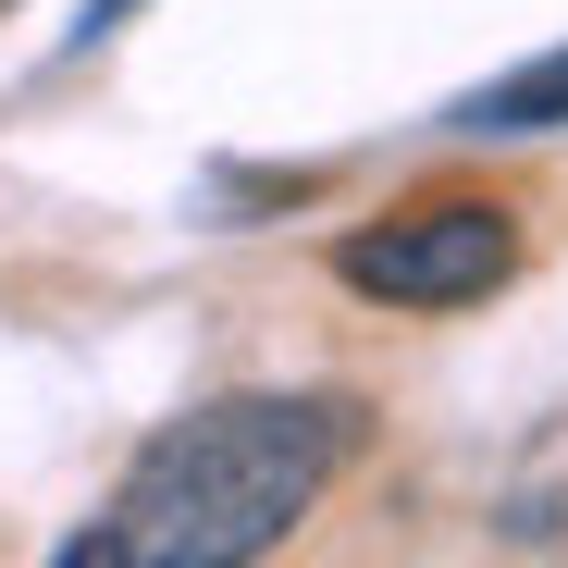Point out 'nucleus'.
<instances>
[{"instance_id": "423d86ee", "label": "nucleus", "mask_w": 568, "mask_h": 568, "mask_svg": "<svg viewBox=\"0 0 568 568\" xmlns=\"http://www.w3.org/2000/svg\"><path fill=\"white\" fill-rule=\"evenodd\" d=\"M0 13H13V0H0Z\"/></svg>"}, {"instance_id": "20e7f679", "label": "nucleus", "mask_w": 568, "mask_h": 568, "mask_svg": "<svg viewBox=\"0 0 568 568\" xmlns=\"http://www.w3.org/2000/svg\"><path fill=\"white\" fill-rule=\"evenodd\" d=\"M62 568H124V544H112V519L87 531V544H62Z\"/></svg>"}, {"instance_id": "f257e3e1", "label": "nucleus", "mask_w": 568, "mask_h": 568, "mask_svg": "<svg viewBox=\"0 0 568 568\" xmlns=\"http://www.w3.org/2000/svg\"><path fill=\"white\" fill-rule=\"evenodd\" d=\"M346 445H358L346 396H211L136 445L112 495V544L124 568H260L322 507Z\"/></svg>"}, {"instance_id": "f03ea898", "label": "nucleus", "mask_w": 568, "mask_h": 568, "mask_svg": "<svg viewBox=\"0 0 568 568\" xmlns=\"http://www.w3.org/2000/svg\"><path fill=\"white\" fill-rule=\"evenodd\" d=\"M334 272L358 284L371 310H469L519 272V223L495 199H420V211H384L334 247Z\"/></svg>"}, {"instance_id": "7ed1b4c3", "label": "nucleus", "mask_w": 568, "mask_h": 568, "mask_svg": "<svg viewBox=\"0 0 568 568\" xmlns=\"http://www.w3.org/2000/svg\"><path fill=\"white\" fill-rule=\"evenodd\" d=\"M544 124H568V50H544V62L457 100V136H544Z\"/></svg>"}, {"instance_id": "39448f33", "label": "nucleus", "mask_w": 568, "mask_h": 568, "mask_svg": "<svg viewBox=\"0 0 568 568\" xmlns=\"http://www.w3.org/2000/svg\"><path fill=\"white\" fill-rule=\"evenodd\" d=\"M124 13H136V0H87V13H74V38H112Z\"/></svg>"}]
</instances>
